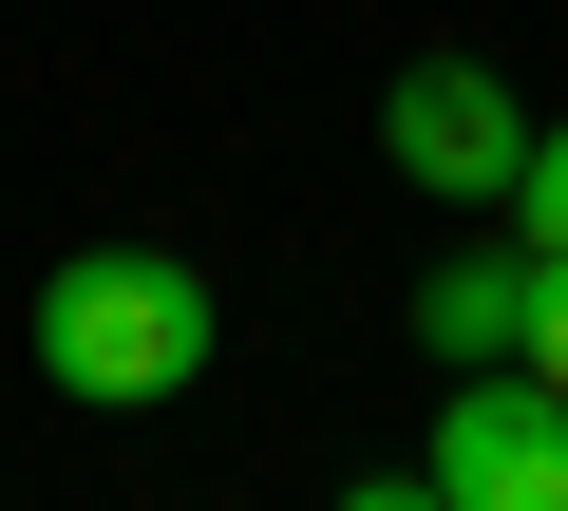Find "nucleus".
Listing matches in <instances>:
<instances>
[{"label":"nucleus","instance_id":"obj_1","mask_svg":"<svg viewBox=\"0 0 568 511\" xmlns=\"http://www.w3.org/2000/svg\"><path fill=\"white\" fill-rule=\"evenodd\" d=\"M209 266L190 246H77V266L39 285V379L77 398V417H152V398H190L209 379Z\"/></svg>","mask_w":568,"mask_h":511},{"label":"nucleus","instance_id":"obj_2","mask_svg":"<svg viewBox=\"0 0 568 511\" xmlns=\"http://www.w3.org/2000/svg\"><path fill=\"white\" fill-rule=\"evenodd\" d=\"M417 473H436L455 511H568V398H549L530 360H474V379L436 398Z\"/></svg>","mask_w":568,"mask_h":511},{"label":"nucleus","instance_id":"obj_3","mask_svg":"<svg viewBox=\"0 0 568 511\" xmlns=\"http://www.w3.org/2000/svg\"><path fill=\"white\" fill-rule=\"evenodd\" d=\"M379 152H398L436 208H511V171H530V95H511L493 58H417V76L379 95Z\"/></svg>","mask_w":568,"mask_h":511},{"label":"nucleus","instance_id":"obj_4","mask_svg":"<svg viewBox=\"0 0 568 511\" xmlns=\"http://www.w3.org/2000/svg\"><path fill=\"white\" fill-rule=\"evenodd\" d=\"M417 341H436L455 379H474V360H511V341H530V246H455V266L417 285Z\"/></svg>","mask_w":568,"mask_h":511},{"label":"nucleus","instance_id":"obj_5","mask_svg":"<svg viewBox=\"0 0 568 511\" xmlns=\"http://www.w3.org/2000/svg\"><path fill=\"white\" fill-rule=\"evenodd\" d=\"M511 360H530V379L568 398V246H530V341H511Z\"/></svg>","mask_w":568,"mask_h":511},{"label":"nucleus","instance_id":"obj_6","mask_svg":"<svg viewBox=\"0 0 568 511\" xmlns=\"http://www.w3.org/2000/svg\"><path fill=\"white\" fill-rule=\"evenodd\" d=\"M511 227H530V246H568V133H530V171H511Z\"/></svg>","mask_w":568,"mask_h":511},{"label":"nucleus","instance_id":"obj_7","mask_svg":"<svg viewBox=\"0 0 568 511\" xmlns=\"http://www.w3.org/2000/svg\"><path fill=\"white\" fill-rule=\"evenodd\" d=\"M342 511H455V492H436V473H361Z\"/></svg>","mask_w":568,"mask_h":511}]
</instances>
